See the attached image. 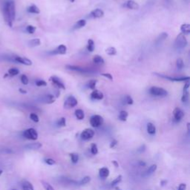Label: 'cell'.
I'll return each mask as SVG.
<instances>
[{"instance_id":"cell-1","label":"cell","mask_w":190,"mask_h":190,"mask_svg":"<svg viewBox=\"0 0 190 190\" xmlns=\"http://www.w3.org/2000/svg\"><path fill=\"white\" fill-rule=\"evenodd\" d=\"M2 14L5 23L9 27L13 26L16 17V7L13 0H5L2 4Z\"/></svg>"},{"instance_id":"cell-2","label":"cell","mask_w":190,"mask_h":190,"mask_svg":"<svg viewBox=\"0 0 190 190\" xmlns=\"http://www.w3.org/2000/svg\"><path fill=\"white\" fill-rule=\"evenodd\" d=\"M174 47L177 49H183L188 45V41L186 39V36L183 34H179L176 37L175 40H174Z\"/></svg>"},{"instance_id":"cell-3","label":"cell","mask_w":190,"mask_h":190,"mask_svg":"<svg viewBox=\"0 0 190 190\" xmlns=\"http://www.w3.org/2000/svg\"><path fill=\"white\" fill-rule=\"evenodd\" d=\"M149 94L152 96L159 97H164L168 95V91L164 88L157 86H152L149 90Z\"/></svg>"},{"instance_id":"cell-4","label":"cell","mask_w":190,"mask_h":190,"mask_svg":"<svg viewBox=\"0 0 190 190\" xmlns=\"http://www.w3.org/2000/svg\"><path fill=\"white\" fill-rule=\"evenodd\" d=\"M155 76L159 77L165 79V80H169L172 82H187L190 80L189 77H171L168 76V75L163 74V73H154Z\"/></svg>"},{"instance_id":"cell-5","label":"cell","mask_w":190,"mask_h":190,"mask_svg":"<svg viewBox=\"0 0 190 190\" xmlns=\"http://www.w3.org/2000/svg\"><path fill=\"white\" fill-rule=\"evenodd\" d=\"M23 137L28 140H36L38 139V133H37V130L33 129V128H30L23 131Z\"/></svg>"},{"instance_id":"cell-6","label":"cell","mask_w":190,"mask_h":190,"mask_svg":"<svg viewBox=\"0 0 190 190\" xmlns=\"http://www.w3.org/2000/svg\"><path fill=\"white\" fill-rule=\"evenodd\" d=\"M103 122L104 119L102 116L99 115V114H95V115L91 116V117L90 118V124L94 128L100 127L103 124Z\"/></svg>"},{"instance_id":"cell-7","label":"cell","mask_w":190,"mask_h":190,"mask_svg":"<svg viewBox=\"0 0 190 190\" xmlns=\"http://www.w3.org/2000/svg\"><path fill=\"white\" fill-rule=\"evenodd\" d=\"M78 104V101L76 99V97L73 95H70L66 98V100L64 102V108L65 109H72L75 107Z\"/></svg>"},{"instance_id":"cell-8","label":"cell","mask_w":190,"mask_h":190,"mask_svg":"<svg viewBox=\"0 0 190 190\" xmlns=\"http://www.w3.org/2000/svg\"><path fill=\"white\" fill-rule=\"evenodd\" d=\"M94 135H95V131L93 129H86L82 131V133L80 134V138L83 140H89L93 138Z\"/></svg>"},{"instance_id":"cell-9","label":"cell","mask_w":190,"mask_h":190,"mask_svg":"<svg viewBox=\"0 0 190 190\" xmlns=\"http://www.w3.org/2000/svg\"><path fill=\"white\" fill-rule=\"evenodd\" d=\"M49 80L52 83L53 85H54L55 86L57 87L58 88H61V89L65 90L66 89V85L63 83V82L59 79L58 77L56 76H51L49 78Z\"/></svg>"},{"instance_id":"cell-10","label":"cell","mask_w":190,"mask_h":190,"mask_svg":"<svg viewBox=\"0 0 190 190\" xmlns=\"http://www.w3.org/2000/svg\"><path fill=\"white\" fill-rule=\"evenodd\" d=\"M13 63H20V64H23L28 66H31L32 65V61L30 59L20 56H13Z\"/></svg>"},{"instance_id":"cell-11","label":"cell","mask_w":190,"mask_h":190,"mask_svg":"<svg viewBox=\"0 0 190 190\" xmlns=\"http://www.w3.org/2000/svg\"><path fill=\"white\" fill-rule=\"evenodd\" d=\"M66 53H67V47L62 44V45H59L58 47H56L54 50L51 51L50 54H54V55H64Z\"/></svg>"},{"instance_id":"cell-12","label":"cell","mask_w":190,"mask_h":190,"mask_svg":"<svg viewBox=\"0 0 190 190\" xmlns=\"http://www.w3.org/2000/svg\"><path fill=\"white\" fill-rule=\"evenodd\" d=\"M66 68L68 70H71V71H77V72L82 73H88L91 72L90 70L87 69V68H82V67H80V66H71V65H67V66H66Z\"/></svg>"},{"instance_id":"cell-13","label":"cell","mask_w":190,"mask_h":190,"mask_svg":"<svg viewBox=\"0 0 190 190\" xmlns=\"http://www.w3.org/2000/svg\"><path fill=\"white\" fill-rule=\"evenodd\" d=\"M189 83L187 81L184 86V89H183V95L182 97H181V101L184 103L186 102L189 100Z\"/></svg>"},{"instance_id":"cell-14","label":"cell","mask_w":190,"mask_h":190,"mask_svg":"<svg viewBox=\"0 0 190 190\" xmlns=\"http://www.w3.org/2000/svg\"><path fill=\"white\" fill-rule=\"evenodd\" d=\"M103 16H104V11H102V9H100V8H97V9L93 10V11L89 13L90 18L100 19Z\"/></svg>"},{"instance_id":"cell-15","label":"cell","mask_w":190,"mask_h":190,"mask_svg":"<svg viewBox=\"0 0 190 190\" xmlns=\"http://www.w3.org/2000/svg\"><path fill=\"white\" fill-rule=\"evenodd\" d=\"M55 100L56 97L54 95H51V94H48V95L42 96V98H41V101L46 104H51L55 102Z\"/></svg>"},{"instance_id":"cell-16","label":"cell","mask_w":190,"mask_h":190,"mask_svg":"<svg viewBox=\"0 0 190 190\" xmlns=\"http://www.w3.org/2000/svg\"><path fill=\"white\" fill-rule=\"evenodd\" d=\"M91 98L93 99V100H101L104 98V95L102 91H100V90L95 89L93 90V91L91 93L90 95Z\"/></svg>"},{"instance_id":"cell-17","label":"cell","mask_w":190,"mask_h":190,"mask_svg":"<svg viewBox=\"0 0 190 190\" xmlns=\"http://www.w3.org/2000/svg\"><path fill=\"white\" fill-rule=\"evenodd\" d=\"M124 7L130 10H138L140 8L139 4L134 0H128L124 4Z\"/></svg>"},{"instance_id":"cell-18","label":"cell","mask_w":190,"mask_h":190,"mask_svg":"<svg viewBox=\"0 0 190 190\" xmlns=\"http://www.w3.org/2000/svg\"><path fill=\"white\" fill-rule=\"evenodd\" d=\"M173 116L174 120L176 121H180L183 119L184 116V113L182 111V109H180V108H175L173 111Z\"/></svg>"},{"instance_id":"cell-19","label":"cell","mask_w":190,"mask_h":190,"mask_svg":"<svg viewBox=\"0 0 190 190\" xmlns=\"http://www.w3.org/2000/svg\"><path fill=\"white\" fill-rule=\"evenodd\" d=\"M22 190H34V186L28 181H24L21 183Z\"/></svg>"},{"instance_id":"cell-20","label":"cell","mask_w":190,"mask_h":190,"mask_svg":"<svg viewBox=\"0 0 190 190\" xmlns=\"http://www.w3.org/2000/svg\"><path fill=\"white\" fill-rule=\"evenodd\" d=\"M85 25H86V20L82 19V20H78V21L74 24V25L73 26V30H78V29L83 28V27L85 26Z\"/></svg>"},{"instance_id":"cell-21","label":"cell","mask_w":190,"mask_h":190,"mask_svg":"<svg viewBox=\"0 0 190 190\" xmlns=\"http://www.w3.org/2000/svg\"><path fill=\"white\" fill-rule=\"evenodd\" d=\"M109 174H110V171H109V169L106 167L101 168L100 171H99L100 177H102V178H106V177L109 176Z\"/></svg>"},{"instance_id":"cell-22","label":"cell","mask_w":190,"mask_h":190,"mask_svg":"<svg viewBox=\"0 0 190 190\" xmlns=\"http://www.w3.org/2000/svg\"><path fill=\"white\" fill-rule=\"evenodd\" d=\"M27 11L29 13H34V14H39L40 13V10L36 5H31L27 8Z\"/></svg>"},{"instance_id":"cell-23","label":"cell","mask_w":190,"mask_h":190,"mask_svg":"<svg viewBox=\"0 0 190 190\" xmlns=\"http://www.w3.org/2000/svg\"><path fill=\"white\" fill-rule=\"evenodd\" d=\"M146 129H147V132L151 135L155 134V133H156V127H155V125L152 123H147Z\"/></svg>"},{"instance_id":"cell-24","label":"cell","mask_w":190,"mask_h":190,"mask_svg":"<svg viewBox=\"0 0 190 190\" xmlns=\"http://www.w3.org/2000/svg\"><path fill=\"white\" fill-rule=\"evenodd\" d=\"M42 146V143H29V144H27L26 145H25V148L28 149H30V150H36V149H40Z\"/></svg>"},{"instance_id":"cell-25","label":"cell","mask_w":190,"mask_h":190,"mask_svg":"<svg viewBox=\"0 0 190 190\" xmlns=\"http://www.w3.org/2000/svg\"><path fill=\"white\" fill-rule=\"evenodd\" d=\"M92 61H93L94 63L97 65H103L105 64V60H104L103 58L100 55H95L93 56V59H92Z\"/></svg>"},{"instance_id":"cell-26","label":"cell","mask_w":190,"mask_h":190,"mask_svg":"<svg viewBox=\"0 0 190 190\" xmlns=\"http://www.w3.org/2000/svg\"><path fill=\"white\" fill-rule=\"evenodd\" d=\"M181 31L183 34H189L190 33V25L187 23L182 24L181 25Z\"/></svg>"},{"instance_id":"cell-27","label":"cell","mask_w":190,"mask_h":190,"mask_svg":"<svg viewBox=\"0 0 190 190\" xmlns=\"http://www.w3.org/2000/svg\"><path fill=\"white\" fill-rule=\"evenodd\" d=\"M74 114L75 116H76L77 119L79 120H83L84 117H85V113H84L83 111L80 109L75 110Z\"/></svg>"},{"instance_id":"cell-28","label":"cell","mask_w":190,"mask_h":190,"mask_svg":"<svg viewBox=\"0 0 190 190\" xmlns=\"http://www.w3.org/2000/svg\"><path fill=\"white\" fill-rule=\"evenodd\" d=\"M128 117H129V113L126 112V111H121L120 112L119 116H118V119L120 120L123 121V122H125V121L127 120Z\"/></svg>"},{"instance_id":"cell-29","label":"cell","mask_w":190,"mask_h":190,"mask_svg":"<svg viewBox=\"0 0 190 190\" xmlns=\"http://www.w3.org/2000/svg\"><path fill=\"white\" fill-rule=\"evenodd\" d=\"M40 44H41V41H40V39L38 38L32 39L28 42V45L30 46V47H37V46L40 45Z\"/></svg>"},{"instance_id":"cell-30","label":"cell","mask_w":190,"mask_h":190,"mask_svg":"<svg viewBox=\"0 0 190 190\" xmlns=\"http://www.w3.org/2000/svg\"><path fill=\"white\" fill-rule=\"evenodd\" d=\"M95 42H94L93 39H89L88 40V42H87V50H88L89 52H93L95 51Z\"/></svg>"},{"instance_id":"cell-31","label":"cell","mask_w":190,"mask_h":190,"mask_svg":"<svg viewBox=\"0 0 190 190\" xmlns=\"http://www.w3.org/2000/svg\"><path fill=\"white\" fill-rule=\"evenodd\" d=\"M168 37V34L166 33V32H163V33H161L159 35V37H157V39H156V44L157 45H159L160 43H161L162 41H164Z\"/></svg>"},{"instance_id":"cell-32","label":"cell","mask_w":190,"mask_h":190,"mask_svg":"<svg viewBox=\"0 0 190 190\" xmlns=\"http://www.w3.org/2000/svg\"><path fill=\"white\" fill-rule=\"evenodd\" d=\"M106 53L109 56H114L117 54V49L114 47H109L108 48H106Z\"/></svg>"},{"instance_id":"cell-33","label":"cell","mask_w":190,"mask_h":190,"mask_svg":"<svg viewBox=\"0 0 190 190\" xmlns=\"http://www.w3.org/2000/svg\"><path fill=\"white\" fill-rule=\"evenodd\" d=\"M97 80H89L88 83H87V86H88V88L91 90H95L96 88V85H97Z\"/></svg>"},{"instance_id":"cell-34","label":"cell","mask_w":190,"mask_h":190,"mask_svg":"<svg viewBox=\"0 0 190 190\" xmlns=\"http://www.w3.org/2000/svg\"><path fill=\"white\" fill-rule=\"evenodd\" d=\"M184 60H183V59H181V58H178V59H177V61H176V67H177V68L178 70H181L184 68Z\"/></svg>"},{"instance_id":"cell-35","label":"cell","mask_w":190,"mask_h":190,"mask_svg":"<svg viewBox=\"0 0 190 190\" xmlns=\"http://www.w3.org/2000/svg\"><path fill=\"white\" fill-rule=\"evenodd\" d=\"M19 73H20V71H19V69H17V68H12L11 69L8 70V75L11 77L16 76Z\"/></svg>"},{"instance_id":"cell-36","label":"cell","mask_w":190,"mask_h":190,"mask_svg":"<svg viewBox=\"0 0 190 190\" xmlns=\"http://www.w3.org/2000/svg\"><path fill=\"white\" fill-rule=\"evenodd\" d=\"M70 157L73 163H77L79 160V155L77 153H71L70 154Z\"/></svg>"},{"instance_id":"cell-37","label":"cell","mask_w":190,"mask_h":190,"mask_svg":"<svg viewBox=\"0 0 190 190\" xmlns=\"http://www.w3.org/2000/svg\"><path fill=\"white\" fill-rule=\"evenodd\" d=\"M41 184H42V186H43L44 189H45V190H54V188L52 187V186L50 184H48V182H45V181H41Z\"/></svg>"},{"instance_id":"cell-38","label":"cell","mask_w":190,"mask_h":190,"mask_svg":"<svg viewBox=\"0 0 190 190\" xmlns=\"http://www.w3.org/2000/svg\"><path fill=\"white\" fill-rule=\"evenodd\" d=\"M91 152L92 155H97L98 153V148H97V144L92 143L91 145Z\"/></svg>"},{"instance_id":"cell-39","label":"cell","mask_w":190,"mask_h":190,"mask_svg":"<svg viewBox=\"0 0 190 190\" xmlns=\"http://www.w3.org/2000/svg\"><path fill=\"white\" fill-rule=\"evenodd\" d=\"M35 83H36V85L38 87H44L47 85V83H46L45 80H36Z\"/></svg>"},{"instance_id":"cell-40","label":"cell","mask_w":190,"mask_h":190,"mask_svg":"<svg viewBox=\"0 0 190 190\" xmlns=\"http://www.w3.org/2000/svg\"><path fill=\"white\" fill-rule=\"evenodd\" d=\"M36 29H37V28H36L35 26L30 25H28V26L26 27V31L28 32V34H33L34 32L36 31Z\"/></svg>"},{"instance_id":"cell-41","label":"cell","mask_w":190,"mask_h":190,"mask_svg":"<svg viewBox=\"0 0 190 190\" xmlns=\"http://www.w3.org/2000/svg\"><path fill=\"white\" fill-rule=\"evenodd\" d=\"M57 125L60 127H64L66 126V120L65 117H61L59 120L57 121Z\"/></svg>"},{"instance_id":"cell-42","label":"cell","mask_w":190,"mask_h":190,"mask_svg":"<svg viewBox=\"0 0 190 190\" xmlns=\"http://www.w3.org/2000/svg\"><path fill=\"white\" fill-rule=\"evenodd\" d=\"M157 167L156 164H153V165H152L151 167L149 168L148 170H147V174H151L152 173H154V172L157 170Z\"/></svg>"},{"instance_id":"cell-43","label":"cell","mask_w":190,"mask_h":190,"mask_svg":"<svg viewBox=\"0 0 190 190\" xmlns=\"http://www.w3.org/2000/svg\"><path fill=\"white\" fill-rule=\"evenodd\" d=\"M30 118L32 121H34V122L35 123H38L39 121V116L37 115V114H35V113H31V114H30Z\"/></svg>"},{"instance_id":"cell-44","label":"cell","mask_w":190,"mask_h":190,"mask_svg":"<svg viewBox=\"0 0 190 190\" xmlns=\"http://www.w3.org/2000/svg\"><path fill=\"white\" fill-rule=\"evenodd\" d=\"M90 181H91V177H89V176H85V177H84L80 181V185L87 184H88Z\"/></svg>"},{"instance_id":"cell-45","label":"cell","mask_w":190,"mask_h":190,"mask_svg":"<svg viewBox=\"0 0 190 190\" xmlns=\"http://www.w3.org/2000/svg\"><path fill=\"white\" fill-rule=\"evenodd\" d=\"M125 101H126V104H128V105H132L134 103V100H133L132 97L130 95H126L125 97Z\"/></svg>"},{"instance_id":"cell-46","label":"cell","mask_w":190,"mask_h":190,"mask_svg":"<svg viewBox=\"0 0 190 190\" xmlns=\"http://www.w3.org/2000/svg\"><path fill=\"white\" fill-rule=\"evenodd\" d=\"M121 181H122V175H119V176H117V177H116V178L114 179L112 183H111V184H112V186H115V185L119 184L120 182H121Z\"/></svg>"},{"instance_id":"cell-47","label":"cell","mask_w":190,"mask_h":190,"mask_svg":"<svg viewBox=\"0 0 190 190\" xmlns=\"http://www.w3.org/2000/svg\"><path fill=\"white\" fill-rule=\"evenodd\" d=\"M21 82L23 84V85H28V83H29V80H28V77L26 76V75L25 74H23L21 76Z\"/></svg>"},{"instance_id":"cell-48","label":"cell","mask_w":190,"mask_h":190,"mask_svg":"<svg viewBox=\"0 0 190 190\" xmlns=\"http://www.w3.org/2000/svg\"><path fill=\"white\" fill-rule=\"evenodd\" d=\"M45 163H47L48 165H49V166H52V165H54V164L56 163L55 160H54V159H52V158H45Z\"/></svg>"},{"instance_id":"cell-49","label":"cell","mask_w":190,"mask_h":190,"mask_svg":"<svg viewBox=\"0 0 190 190\" xmlns=\"http://www.w3.org/2000/svg\"><path fill=\"white\" fill-rule=\"evenodd\" d=\"M101 76H102V77H104L109 79V80H111V81H112L113 80L112 75L109 73H101Z\"/></svg>"},{"instance_id":"cell-50","label":"cell","mask_w":190,"mask_h":190,"mask_svg":"<svg viewBox=\"0 0 190 190\" xmlns=\"http://www.w3.org/2000/svg\"><path fill=\"white\" fill-rule=\"evenodd\" d=\"M186 184H181L178 186V190H186Z\"/></svg>"},{"instance_id":"cell-51","label":"cell","mask_w":190,"mask_h":190,"mask_svg":"<svg viewBox=\"0 0 190 190\" xmlns=\"http://www.w3.org/2000/svg\"><path fill=\"white\" fill-rule=\"evenodd\" d=\"M117 144V140H113L112 142H111V143H110V148H114V146H115Z\"/></svg>"},{"instance_id":"cell-52","label":"cell","mask_w":190,"mask_h":190,"mask_svg":"<svg viewBox=\"0 0 190 190\" xmlns=\"http://www.w3.org/2000/svg\"><path fill=\"white\" fill-rule=\"evenodd\" d=\"M112 163L114 164V167H115L116 168H118V167H119V164H118V163H117V161H116V160H113V161H112Z\"/></svg>"},{"instance_id":"cell-53","label":"cell","mask_w":190,"mask_h":190,"mask_svg":"<svg viewBox=\"0 0 190 190\" xmlns=\"http://www.w3.org/2000/svg\"><path fill=\"white\" fill-rule=\"evenodd\" d=\"M19 91H20V93H22V94H27L28 93V92H27V91H25V90H23V88H20V89H19Z\"/></svg>"},{"instance_id":"cell-54","label":"cell","mask_w":190,"mask_h":190,"mask_svg":"<svg viewBox=\"0 0 190 190\" xmlns=\"http://www.w3.org/2000/svg\"><path fill=\"white\" fill-rule=\"evenodd\" d=\"M139 163H140L141 166H145V163H144V162H142V161H140V162H139Z\"/></svg>"},{"instance_id":"cell-55","label":"cell","mask_w":190,"mask_h":190,"mask_svg":"<svg viewBox=\"0 0 190 190\" xmlns=\"http://www.w3.org/2000/svg\"><path fill=\"white\" fill-rule=\"evenodd\" d=\"M70 2H75V0H69Z\"/></svg>"},{"instance_id":"cell-56","label":"cell","mask_w":190,"mask_h":190,"mask_svg":"<svg viewBox=\"0 0 190 190\" xmlns=\"http://www.w3.org/2000/svg\"><path fill=\"white\" fill-rule=\"evenodd\" d=\"M2 174V170H0V175H1Z\"/></svg>"},{"instance_id":"cell-57","label":"cell","mask_w":190,"mask_h":190,"mask_svg":"<svg viewBox=\"0 0 190 190\" xmlns=\"http://www.w3.org/2000/svg\"><path fill=\"white\" fill-rule=\"evenodd\" d=\"M11 190H17V189H11Z\"/></svg>"}]
</instances>
